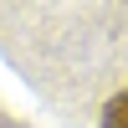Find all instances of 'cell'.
<instances>
[{"mask_svg":"<svg viewBox=\"0 0 128 128\" xmlns=\"http://www.w3.org/2000/svg\"><path fill=\"white\" fill-rule=\"evenodd\" d=\"M102 128H128V92H118V98L108 102V113H102Z\"/></svg>","mask_w":128,"mask_h":128,"instance_id":"1","label":"cell"}]
</instances>
